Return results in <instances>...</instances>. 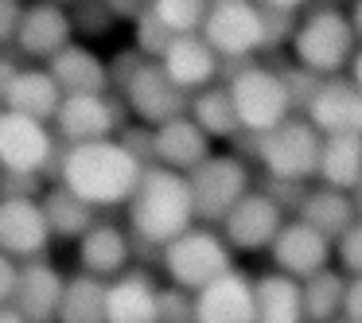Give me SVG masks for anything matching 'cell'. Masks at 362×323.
Masks as SVG:
<instances>
[{"label": "cell", "instance_id": "1", "mask_svg": "<svg viewBox=\"0 0 362 323\" xmlns=\"http://www.w3.org/2000/svg\"><path fill=\"white\" fill-rule=\"evenodd\" d=\"M141 160L113 136V141H90V144H63L59 175L63 187H71L78 199H86L94 211L129 206L136 183L144 175Z\"/></svg>", "mask_w": 362, "mask_h": 323}, {"label": "cell", "instance_id": "2", "mask_svg": "<svg viewBox=\"0 0 362 323\" xmlns=\"http://www.w3.org/2000/svg\"><path fill=\"white\" fill-rule=\"evenodd\" d=\"M129 234L136 245L164 249L168 242L195 226V199H191V180L183 172H172L164 164H148L129 199Z\"/></svg>", "mask_w": 362, "mask_h": 323}, {"label": "cell", "instance_id": "3", "mask_svg": "<svg viewBox=\"0 0 362 323\" xmlns=\"http://www.w3.org/2000/svg\"><path fill=\"white\" fill-rule=\"evenodd\" d=\"M288 51H292V63L312 71L315 78H335V74H346V66H351L354 51H358V35H354L351 16L343 8L312 4L296 20Z\"/></svg>", "mask_w": 362, "mask_h": 323}, {"label": "cell", "instance_id": "4", "mask_svg": "<svg viewBox=\"0 0 362 323\" xmlns=\"http://www.w3.org/2000/svg\"><path fill=\"white\" fill-rule=\"evenodd\" d=\"M226 90H230V102H234V113L242 121V133L261 136V133H273L276 125L296 113L288 94V82L276 66L265 63H238L234 71L226 74Z\"/></svg>", "mask_w": 362, "mask_h": 323}, {"label": "cell", "instance_id": "5", "mask_svg": "<svg viewBox=\"0 0 362 323\" xmlns=\"http://www.w3.org/2000/svg\"><path fill=\"white\" fill-rule=\"evenodd\" d=\"M320 148H323V133L304 113H292L273 133L253 136V160H257L261 172L273 183L315 180V172H320Z\"/></svg>", "mask_w": 362, "mask_h": 323}, {"label": "cell", "instance_id": "6", "mask_svg": "<svg viewBox=\"0 0 362 323\" xmlns=\"http://www.w3.org/2000/svg\"><path fill=\"white\" fill-rule=\"evenodd\" d=\"M160 265H164V273H168V284L199 292L211 281H218L222 273L234 269V249L226 245L222 230L195 222L191 230H183L175 242H168L164 249H160Z\"/></svg>", "mask_w": 362, "mask_h": 323}, {"label": "cell", "instance_id": "7", "mask_svg": "<svg viewBox=\"0 0 362 323\" xmlns=\"http://www.w3.org/2000/svg\"><path fill=\"white\" fill-rule=\"evenodd\" d=\"M211 51L222 63H250L253 55L269 51V20L257 0H222L211 4L199 28Z\"/></svg>", "mask_w": 362, "mask_h": 323}, {"label": "cell", "instance_id": "8", "mask_svg": "<svg viewBox=\"0 0 362 323\" xmlns=\"http://www.w3.org/2000/svg\"><path fill=\"white\" fill-rule=\"evenodd\" d=\"M187 180L191 199H195V218L203 226H222V218L253 191L250 164L234 152H211Z\"/></svg>", "mask_w": 362, "mask_h": 323}, {"label": "cell", "instance_id": "9", "mask_svg": "<svg viewBox=\"0 0 362 323\" xmlns=\"http://www.w3.org/2000/svg\"><path fill=\"white\" fill-rule=\"evenodd\" d=\"M59 136L51 125L24 113H0V172H20V175H59Z\"/></svg>", "mask_w": 362, "mask_h": 323}, {"label": "cell", "instance_id": "10", "mask_svg": "<svg viewBox=\"0 0 362 323\" xmlns=\"http://www.w3.org/2000/svg\"><path fill=\"white\" fill-rule=\"evenodd\" d=\"M125 102L121 94H66L55 113V136L63 144H90V141H113L125 129Z\"/></svg>", "mask_w": 362, "mask_h": 323}, {"label": "cell", "instance_id": "11", "mask_svg": "<svg viewBox=\"0 0 362 323\" xmlns=\"http://www.w3.org/2000/svg\"><path fill=\"white\" fill-rule=\"evenodd\" d=\"M121 102H125V110L133 113L141 125L160 129V125H168V121L183 117L187 105H191V98L168 78L164 66L152 63V59H144V63L136 66L133 78L121 86Z\"/></svg>", "mask_w": 362, "mask_h": 323}, {"label": "cell", "instance_id": "12", "mask_svg": "<svg viewBox=\"0 0 362 323\" xmlns=\"http://www.w3.org/2000/svg\"><path fill=\"white\" fill-rule=\"evenodd\" d=\"M288 222V211L269 191H250L234 211L222 218V237L234 253H269L281 226Z\"/></svg>", "mask_w": 362, "mask_h": 323}, {"label": "cell", "instance_id": "13", "mask_svg": "<svg viewBox=\"0 0 362 323\" xmlns=\"http://www.w3.org/2000/svg\"><path fill=\"white\" fill-rule=\"evenodd\" d=\"M51 242L55 237H51L40 199L0 195V253H8L16 261H35L47 257Z\"/></svg>", "mask_w": 362, "mask_h": 323}, {"label": "cell", "instance_id": "14", "mask_svg": "<svg viewBox=\"0 0 362 323\" xmlns=\"http://www.w3.org/2000/svg\"><path fill=\"white\" fill-rule=\"evenodd\" d=\"M269 257H273L276 273H288V276H296V281H308V276L331 269V261H335V242H331L327 234H320L315 226H308L304 218L292 214V218L281 226L276 242L269 245Z\"/></svg>", "mask_w": 362, "mask_h": 323}, {"label": "cell", "instance_id": "15", "mask_svg": "<svg viewBox=\"0 0 362 323\" xmlns=\"http://www.w3.org/2000/svg\"><path fill=\"white\" fill-rule=\"evenodd\" d=\"M66 43H74L71 8L59 4V0H32L24 8V20H20L12 51L32 59V63H51Z\"/></svg>", "mask_w": 362, "mask_h": 323}, {"label": "cell", "instance_id": "16", "mask_svg": "<svg viewBox=\"0 0 362 323\" xmlns=\"http://www.w3.org/2000/svg\"><path fill=\"white\" fill-rule=\"evenodd\" d=\"M63 288H66V276L47 257L20 261V281H16V292H12V307L28 323H59Z\"/></svg>", "mask_w": 362, "mask_h": 323}, {"label": "cell", "instance_id": "17", "mask_svg": "<svg viewBox=\"0 0 362 323\" xmlns=\"http://www.w3.org/2000/svg\"><path fill=\"white\" fill-rule=\"evenodd\" d=\"M304 117L320 129L323 136L331 133H362V90L346 74L323 78L315 86L312 102L304 105Z\"/></svg>", "mask_w": 362, "mask_h": 323}, {"label": "cell", "instance_id": "18", "mask_svg": "<svg viewBox=\"0 0 362 323\" xmlns=\"http://www.w3.org/2000/svg\"><path fill=\"white\" fill-rule=\"evenodd\" d=\"M133 234L117 222H102L98 218L86 234L78 237V269L90 276H102V281H113V276L129 273L133 269Z\"/></svg>", "mask_w": 362, "mask_h": 323}, {"label": "cell", "instance_id": "19", "mask_svg": "<svg viewBox=\"0 0 362 323\" xmlns=\"http://www.w3.org/2000/svg\"><path fill=\"white\" fill-rule=\"evenodd\" d=\"M195 323H253V276L230 269L195 292Z\"/></svg>", "mask_w": 362, "mask_h": 323}, {"label": "cell", "instance_id": "20", "mask_svg": "<svg viewBox=\"0 0 362 323\" xmlns=\"http://www.w3.org/2000/svg\"><path fill=\"white\" fill-rule=\"evenodd\" d=\"M160 66H164V74L175 82V86L183 90V94H199V90L214 86L222 74V59L211 51V43L203 40V35H175L172 47L164 51V59H160Z\"/></svg>", "mask_w": 362, "mask_h": 323}, {"label": "cell", "instance_id": "21", "mask_svg": "<svg viewBox=\"0 0 362 323\" xmlns=\"http://www.w3.org/2000/svg\"><path fill=\"white\" fill-rule=\"evenodd\" d=\"M211 144L214 141L187 117V113L168 121V125H160V129H152V160L172 168V172H183V175H191L206 156H211Z\"/></svg>", "mask_w": 362, "mask_h": 323}, {"label": "cell", "instance_id": "22", "mask_svg": "<svg viewBox=\"0 0 362 323\" xmlns=\"http://www.w3.org/2000/svg\"><path fill=\"white\" fill-rule=\"evenodd\" d=\"M160 284L144 269L113 276L105 284V323H156Z\"/></svg>", "mask_w": 362, "mask_h": 323}, {"label": "cell", "instance_id": "23", "mask_svg": "<svg viewBox=\"0 0 362 323\" xmlns=\"http://www.w3.org/2000/svg\"><path fill=\"white\" fill-rule=\"evenodd\" d=\"M51 78L59 82L63 94H110V63H105L98 51H90L86 43H66L55 59L47 63Z\"/></svg>", "mask_w": 362, "mask_h": 323}, {"label": "cell", "instance_id": "24", "mask_svg": "<svg viewBox=\"0 0 362 323\" xmlns=\"http://www.w3.org/2000/svg\"><path fill=\"white\" fill-rule=\"evenodd\" d=\"M63 90L51 78L47 66H20V74L12 78L8 94H4V110L8 113H24V117H35L43 125H51L63 105Z\"/></svg>", "mask_w": 362, "mask_h": 323}, {"label": "cell", "instance_id": "25", "mask_svg": "<svg viewBox=\"0 0 362 323\" xmlns=\"http://www.w3.org/2000/svg\"><path fill=\"white\" fill-rule=\"evenodd\" d=\"M253 323H304V292L288 273L253 276Z\"/></svg>", "mask_w": 362, "mask_h": 323}, {"label": "cell", "instance_id": "26", "mask_svg": "<svg viewBox=\"0 0 362 323\" xmlns=\"http://www.w3.org/2000/svg\"><path fill=\"white\" fill-rule=\"evenodd\" d=\"M296 218H304L308 226H315L320 234H327L331 242H335L358 214H354V199L346 195V191H335V187H327V183H315V187H304V195H300Z\"/></svg>", "mask_w": 362, "mask_h": 323}, {"label": "cell", "instance_id": "27", "mask_svg": "<svg viewBox=\"0 0 362 323\" xmlns=\"http://www.w3.org/2000/svg\"><path fill=\"white\" fill-rule=\"evenodd\" d=\"M315 180L351 195L362 183V133H331L320 148V172Z\"/></svg>", "mask_w": 362, "mask_h": 323}, {"label": "cell", "instance_id": "28", "mask_svg": "<svg viewBox=\"0 0 362 323\" xmlns=\"http://www.w3.org/2000/svg\"><path fill=\"white\" fill-rule=\"evenodd\" d=\"M40 203H43V214H47V226H51V237H55V242H78V237L98 222L94 206H90L86 199H78L71 187H63V183L43 191Z\"/></svg>", "mask_w": 362, "mask_h": 323}, {"label": "cell", "instance_id": "29", "mask_svg": "<svg viewBox=\"0 0 362 323\" xmlns=\"http://www.w3.org/2000/svg\"><path fill=\"white\" fill-rule=\"evenodd\" d=\"M187 117L195 121L211 141H234V136H242V121H238V113H234V102H230L226 82H222V86L214 82V86L191 94Z\"/></svg>", "mask_w": 362, "mask_h": 323}, {"label": "cell", "instance_id": "30", "mask_svg": "<svg viewBox=\"0 0 362 323\" xmlns=\"http://www.w3.org/2000/svg\"><path fill=\"white\" fill-rule=\"evenodd\" d=\"M105 284L102 276L74 273L66 276L63 304H59V323H105Z\"/></svg>", "mask_w": 362, "mask_h": 323}, {"label": "cell", "instance_id": "31", "mask_svg": "<svg viewBox=\"0 0 362 323\" xmlns=\"http://www.w3.org/2000/svg\"><path fill=\"white\" fill-rule=\"evenodd\" d=\"M304 292V323H335L343 315V300H346V273H339L335 265L323 273L300 281Z\"/></svg>", "mask_w": 362, "mask_h": 323}, {"label": "cell", "instance_id": "32", "mask_svg": "<svg viewBox=\"0 0 362 323\" xmlns=\"http://www.w3.org/2000/svg\"><path fill=\"white\" fill-rule=\"evenodd\" d=\"M148 8L156 12V20L175 35H195L203 28L211 0H148Z\"/></svg>", "mask_w": 362, "mask_h": 323}, {"label": "cell", "instance_id": "33", "mask_svg": "<svg viewBox=\"0 0 362 323\" xmlns=\"http://www.w3.org/2000/svg\"><path fill=\"white\" fill-rule=\"evenodd\" d=\"M66 8H71L74 35H86V40H102L121 24V16L113 12V0H74Z\"/></svg>", "mask_w": 362, "mask_h": 323}, {"label": "cell", "instance_id": "34", "mask_svg": "<svg viewBox=\"0 0 362 323\" xmlns=\"http://www.w3.org/2000/svg\"><path fill=\"white\" fill-rule=\"evenodd\" d=\"M172 40H175V32H168V28L156 20V12L144 4V12L133 20V47L141 51L144 59L160 63V59H164V51L172 47Z\"/></svg>", "mask_w": 362, "mask_h": 323}, {"label": "cell", "instance_id": "35", "mask_svg": "<svg viewBox=\"0 0 362 323\" xmlns=\"http://www.w3.org/2000/svg\"><path fill=\"white\" fill-rule=\"evenodd\" d=\"M156 323H195V292L187 288H160L156 300Z\"/></svg>", "mask_w": 362, "mask_h": 323}, {"label": "cell", "instance_id": "36", "mask_svg": "<svg viewBox=\"0 0 362 323\" xmlns=\"http://www.w3.org/2000/svg\"><path fill=\"white\" fill-rule=\"evenodd\" d=\"M335 261H339V273L362 276V218H354L351 226L335 237Z\"/></svg>", "mask_w": 362, "mask_h": 323}, {"label": "cell", "instance_id": "37", "mask_svg": "<svg viewBox=\"0 0 362 323\" xmlns=\"http://www.w3.org/2000/svg\"><path fill=\"white\" fill-rule=\"evenodd\" d=\"M43 191H47V175H20V172H4V175H0V195L43 199Z\"/></svg>", "mask_w": 362, "mask_h": 323}, {"label": "cell", "instance_id": "38", "mask_svg": "<svg viewBox=\"0 0 362 323\" xmlns=\"http://www.w3.org/2000/svg\"><path fill=\"white\" fill-rule=\"evenodd\" d=\"M24 0H0V51H8L16 43L20 20H24Z\"/></svg>", "mask_w": 362, "mask_h": 323}, {"label": "cell", "instance_id": "39", "mask_svg": "<svg viewBox=\"0 0 362 323\" xmlns=\"http://www.w3.org/2000/svg\"><path fill=\"white\" fill-rule=\"evenodd\" d=\"M117 141L125 144L141 164H156V160H152V129L148 125H125L117 133Z\"/></svg>", "mask_w": 362, "mask_h": 323}, {"label": "cell", "instance_id": "40", "mask_svg": "<svg viewBox=\"0 0 362 323\" xmlns=\"http://www.w3.org/2000/svg\"><path fill=\"white\" fill-rule=\"evenodd\" d=\"M16 281H20V261L0 253V307L12 304V292H16Z\"/></svg>", "mask_w": 362, "mask_h": 323}, {"label": "cell", "instance_id": "41", "mask_svg": "<svg viewBox=\"0 0 362 323\" xmlns=\"http://www.w3.org/2000/svg\"><path fill=\"white\" fill-rule=\"evenodd\" d=\"M343 315H346V319H354V323H362V276H346Z\"/></svg>", "mask_w": 362, "mask_h": 323}, {"label": "cell", "instance_id": "42", "mask_svg": "<svg viewBox=\"0 0 362 323\" xmlns=\"http://www.w3.org/2000/svg\"><path fill=\"white\" fill-rule=\"evenodd\" d=\"M265 12H281V16H304L312 8V0H257Z\"/></svg>", "mask_w": 362, "mask_h": 323}, {"label": "cell", "instance_id": "43", "mask_svg": "<svg viewBox=\"0 0 362 323\" xmlns=\"http://www.w3.org/2000/svg\"><path fill=\"white\" fill-rule=\"evenodd\" d=\"M16 74H20L16 55H12V51H0V105H4V94H8V86H12Z\"/></svg>", "mask_w": 362, "mask_h": 323}, {"label": "cell", "instance_id": "44", "mask_svg": "<svg viewBox=\"0 0 362 323\" xmlns=\"http://www.w3.org/2000/svg\"><path fill=\"white\" fill-rule=\"evenodd\" d=\"M346 78L354 82V86L362 90V43H358V51H354V59H351V66H346Z\"/></svg>", "mask_w": 362, "mask_h": 323}, {"label": "cell", "instance_id": "45", "mask_svg": "<svg viewBox=\"0 0 362 323\" xmlns=\"http://www.w3.org/2000/svg\"><path fill=\"white\" fill-rule=\"evenodd\" d=\"M351 28H354V35H358V43H362V0H351Z\"/></svg>", "mask_w": 362, "mask_h": 323}, {"label": "cell", "instance_id": "46", "mask_svg": "<svg viewBox=\"0 0 362 323\" xmlns=\"http://www.w3.org/2000/svg\"><path fill=\"white\" fill-rule=\"evenodd\" d=\"M0 323H28V319H24V315H20L12 304H4V307H0Z\"/></svg>", "mask_w": 362, "mask_h": 323}, {"label": "cell", "instance_id": "47", "mask_svg": "<svg viewBox=\"0 0 362 323\" xmlns=\"http://www.w3.org/2000/svg\"><path fill=\"white\" fill-rule=\"evenodd\" d=\"M351 199H354V214H358V218H362V183H358V187L351 191Z\"/></svg>", "mask_w": 362, "mask_h": 323}, {"label": "cell", "instance_id": "48", "mask_svg": "<svg viewBox=\"0 0 362 323\" xmlns=\"http://www.w3.org/2000/svg\"><path fill=\"white\" fill-rule=\"evenodd\" d=\"M335 323H354V319H346V315H339V319Z\"/></svg>", "mask_w": 362, "mask_h": 323}, {"label": "cell", "instance_id": "49", "mask_svg": "<svg viewBox=\"0 0 362 323\" xmlns=\"http://www.w3.org/2000/svg\"><path fill=\"white\" fill-rule=\"evenodd\" d=\"M211 4H222V0H211Z\"/></svg>", "mask_w": 362, "mask_h": 323}, {"label": "cell", "instance_id": "50", "mask_svg": "<svg viewBox=\"0 0 362 323\" xmlns=\"http://www.w3.org/2000/svg\"><path fill=\"white\" fill-rule=\"evenodd\" d=\"M0 113H4V105H0Z\"/></svg>", "mask_w": 362, "mask_h": 323}, {"label": "cell", "instance_id": "51", "mask_svg": "<svg viewBox=\"0 0 362 323\" xmlns=\"http://www.w3.org/2000/svg\"><path fill=\"white\" fill-rule=\"evenodd\" d=\"M0 175H4V172H0Z\"/></svg>", "mask_w": 362, "mask_h": 323}]
</instances>
